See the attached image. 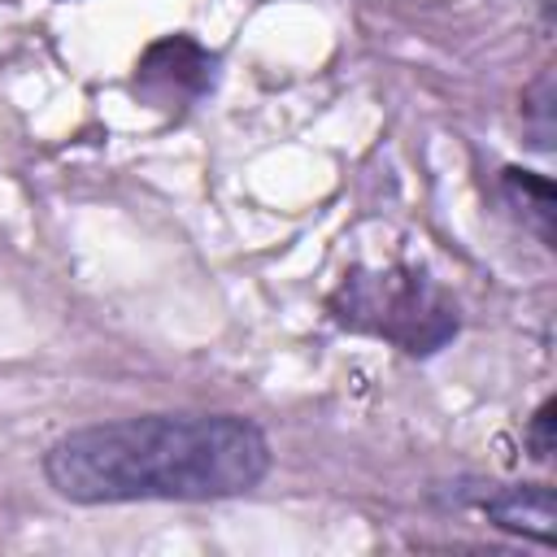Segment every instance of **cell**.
Segmentation results:
<instances>
[{
  "label": "cell",
  "mask_w": 557,
  "mask_h": 557,
  "mask_svg": "<svg viewBox=\"0 0 557 557\" xmlns=\"http://www.w3.org/2000/svg\"><path fill=\"white\" fill-rule=\"evenodd\" d=\"M505 183H509L513 200L535 218V231L544 239H553V187H548V178H540L531 170H505Z\"/></svg>",
  "instance_id": "5b68a950"
},
{
  "label": "cell",
  "mask_w": 557,
  "mask_h": 557,
  "mask_svg": "<svg viewBox=\"0 0 557 557\" xmlns=\"http://www.w3.org/2000/svg\"><path fill=\"white\" fill-rule=\"evenodd\" d=\"M270 470L265 435L235 413H152L61 435L48 483L78 505L222 500L252 492Z\"/></svg>",
  "instance_id": "6da1fadb"
},
{
  "label": "cell",
  "mask_w": 557,
  "mask_h": 557,
  "mask_svg": "<svg viewBox=\"0 0 557 557\" xmlns=\"http://www.w3.org/2000/svg\"><path fill=\"white\" fill-rule=\"evenodd\" d=\"M548 426H553V400H544V405H540V413H535V422H531V444H535V457H548V453H553Z\"/></svg>",
  "instance_id": "8992f818"
},
{
  "label": "cell",
  "mask_w": 557,
  "mask_h": 557,
  "mask_svg": "<svg viewBox=\"0 0 557 557\" xmlns=\"http://www.w3.org/2000/svg\"><path fill=\"white\" fill-rule=\"evenodd\" d=\"M487 518H496L509 531L535 535V540H553V487L544 483H522V487H505L496 496L483 500Z\"/></svg>",
  "instance_id": "277c9868"
},
{
  "label": "cell",
  "mask_w": 557,
  "mask_h": 557,
  "mask_svg": "<svg viewBox=\"0 0 557 557\" xmlns=\"http://www.w3.org/2000/svg\"><path fill=\"white\" fill-rule=\"evenodd\" d=\"M135 83L152 104H191L213 87V57L187 35H165L139 57Z\"/></svg>",
  "instance_id": "3957f363"
},
{
  "label": "cell",
  "mask_w": 557,
  "mask_h": 557,
  "mask_svg": "<svg viewBox=\"0 0 557 557\" xmlns=\"http://www.w3.org/2000/svg\"><path fill=\"white\" fill-rule=\"evenodd\" d=\"M331 313L352 326L392 339L396 348L422 357L457 335V305L409 265L396 270H352L331 296Z\"/></svg>",
  "instance_id": "7a4b0ae2"
}]
</instances>
